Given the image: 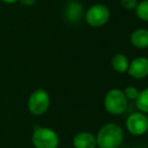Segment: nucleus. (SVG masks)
I'll use <instances>...</instances> for the list:
<instances>
[{"instance_id":"obj_2","label":"nucleus","mask_w":148,"mask_h":148,"mask_svg":"<svg viewBox=\"0 0 148 148\" xmlns=\"http://www.w3.org/2000/svg\"><path fill=\"white\" fill-rule=\"evenodd\" d=\"M31 143L34 148H58L60 145V137L49 127L36 126L31 135Z\"/></svg>"},{"instance_id":"obj_3","label":"nucleus","mask_w":148,"mask_h":148,"mask_svg":"<svg viewBox=\"0 0 148 148\" xmlns=\"http://www.w3.org/2000/svg\"><path fill=\"white\" fill-rule=\"evenodd\" d=\"M51 107V96L45 89H36L27 99V109L33 116H42Z\"/></svg>"},{"instance_id":"obj_14","label":"nucleus","mask_w":148,"mask_h":148,"mask_svg":"<svg viewBox=\"0 0 148 148\" xmlns=\"http://www.w3.org/2000/svg\"><path fill=\"white\" fill-rule=\"evenodd\" d=\"M124 94H125V97L127 98L128 101H135L137 99L139 95V90L134 86H129L127 87L126 89L124 90Z\"/></svg>"},{"instance_id":"obj_13","label":"nucleus","mask_w":148,"mask_h":148,"mask_svg":"<svg viewBox=\"0 0 148 148\" xmlns=\"http://www.w3.org/2000/svg\"><path fill=\"white\" fill-rule=\"evenodd\" d=\"M135 13L139 19L148 22V0H142L138 2L135 8Z\"/></svg>"},{"instance_id":"obj_7","label":"nucleus","mask_w":148,"mask_h":148,"mask_svg":"<svg viewBox=\"0 0 148 148\" xmlns=\"http://www.w3.org/2000/svg\"><path fill=\"white\" fill-rule=\"evenodd\" d=\"M127 73L129 76L136 80H141L148 76V59L145 57H138L129 64Z\"/></svg>"},{"instance_id":"obj_8","label":"nucleus","mask_w":148,"mask_h":148,"mask_svg":"<svg viewBox=\"0 0 148 148\" xmlns=\"http://www.w3.org/2000/svg\"><path fill=\"white\" fill-rule=\"evenodd\" d=\"M85 16L84 7L80 2L71 1L66 4L64 9V17L71 23H78Z\"/></svg>"},{"instance_id":"obj_11","label":"nucleus","mask_w":148,"mask_h":148,"mask_svg":"<svg viewBox=\"0 0 148 148\" xmlns=\"http://www.w3.org/2000/svg\"><path fill=\"white\" fill-rule=\"evenodd\" d=\"M129 64H130V62H129L128 58L125 55H123V53H117V55H115L112 58L111 60V64L113 70L117 73H120V74L127 73L129 68Z\"/></svg>"},{"instance_id":"obj_6","label":"nucleus","mask_w":148,"mask_h":148,"mask_svg":"<svg viewBox=\"0 0 148 148\" xmlns=\"http://www.w3.org/2000/svg\"><path fill=\"white\" fill-rule=\"evenodd\" d=\"M126 128L133 136H142L148 131V117L141 112H135L128 116Z\"/></svg>"},{"instance_id":"obj_12","label":"nucleus","mask_w":148,"mask_h":148,"mask_svg":"<svg viewBox=\"0 0 148 148\" xmlns=\"http://www.w3.org/2000/svg\"><path fill=\"white\" fill-rule=\"evenodd\" d=\"M135 106L138 112H141L145 115L148 114V88L139 92L138 97L135 100Z\"/></svg>"},{"instance_id":"obj_5","label":"nucleus","mask_w":148,"mask_h":148,"mask_svg":"<svg viewBox=\"0 0 148 148\" xmlns=\"http://www.w3.org/2000/svg\"><path fill=\"white\" fill-rule=\"evenodd\" d=\"M110 10L105 4L97 3L90 6L85 12V20L92 27L104 26L110 19Z\"/></svg>"},{"instance_id":"obj_16","label":"nucleus","mask_w":148,"mask_h":148,"mask_svg":"<svg viewBox=\"0 0 148 148\" xmlns=\"http://www.w3.org/2000/svg\"><path fill=\"white\" fill-rule=\"evenodd\" d=\"M18 1H19L22 5L28 6V7H29V6H32L33 4L36 2V0H18Z\"/></svg>"},{"instance_id":"obj_18","label":"nucleus","mask_w":148,"mask_h":148,"mask_svg":"<svg viewBox=\"0 0 148 148\" xmlns=\"http://www.w3.org/2000/svg\"><path fill=\"white\" fill-rule=\"evenodd\" d=\"M96 148H99V147H96Z\"/></svg>"},{"instance_id":"obj_9","label":"nucleus","mask_w":148,"mask_h":148,"mask_svg":"<svg viewBox=\"0 0 148 148\" xmlns=\"http://www.w3.org/2000/svg\"><path fill=\"white\" fill-rule=\"evenodd\" d=\"M73 146L74 148H96V136L88 131L77 133L73 138Z\"/></svg>"},{"instance_id":"obj_4","label":"nucleus","mask_w":148,"mask_h":148,"mask_svg":"<svg viewBox=\"0 0 148 148\" xmlns=\"http://www.w3.org/2000/svg\"><path fill=\"white\" fill-rule=\"evenodd\" d=\"M104 106L111 115H121L127 109L128 100L120 89H111L106 93L104 98Z\"/></svg>"},{"instance_id":"obj_15","label":"nucleus","mask_w":148,"mask_h":148,"mask_svg":"<svg viewBox=\"0 0 148 148\" xmlns=\"http://www.w3.org/2000/svg\"><path fill=\"white\" fill-rule=\"evenodd\" d=\"M120 2L122 7L127 10H135L138 4V0H120Z\"/></svg>"},{"instance_id":"obj_1","label":"nucleus","mask_w":148,"mask_h":148,"mask_svg":"<svg viewBox=\"0 0 148 148\" xmlns=\"http://www.w3.org/2000/svg\"><path fill=\"white\" fill-rule=\"evenodd\" d=\"M124 139L123 129L116 123H107L100 128L96 135L97 147L118 148Z\"/></svg>"},{"instance_id":"obj_10","label":"nucleus","mask_w":148,"mask_h":148,"mask_svg":"<svg viewBox=\"0 0 148 148\" xmlns=\"http://www.w3.org/2000/svg\"><path fill=\"white\" fill-rule=\"evenodd\" d=\"M130 42L133 47L139 49H148V29L147 28H137L131 33Z\"/></svg>"},{"instance_id":"obj_17","label":"nucleus","mask_w":148,"mask_h":148,"mask_svg":"<svg viewBox=\"0 0 148 148\" xmlns=\"http://www.w3.org/2000/svg\"><path fill=\"white\" fill-rule=\"evenodd\" d=\"M2 2H4V3H7V4H12V3H15V2H17L18 0H1Z\"/></svg>"}]
</instances>
